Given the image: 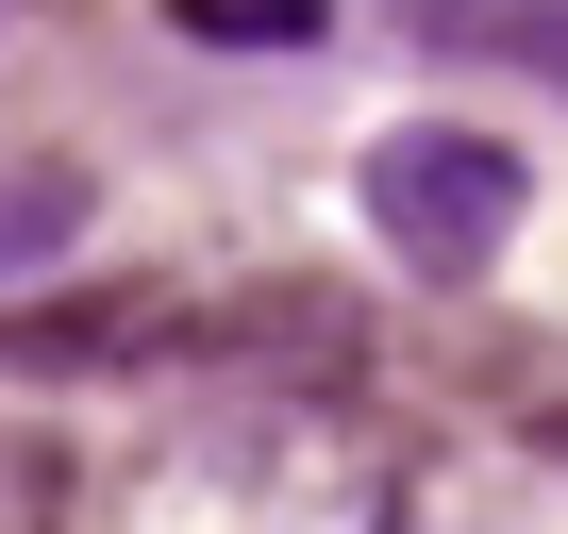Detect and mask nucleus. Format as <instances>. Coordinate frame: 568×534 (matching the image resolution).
Listing matches in <instances>:
<instances>
[{
	"label": "nucleus",
	"instance_id": "f257e3e1",
	"mask_svg": "<svg viewBox=\"0 0 568 534\" xmlns=\"http://www.w3.org/2000/svg\"><path fill=\"white\" fill-rule=\"evenodd\" d=\"M518 217H535V184H518L501 134H452V117H435V134H385V151H368V234H385L402 267H435V285L501 267Z\"/></svg>",
	"mask_w": 568,
	"mask_h": 534
},
{
	"label": "nucleus",
	"instance_id": "f03ea898",
	"mask_svg": "<svg viewBox=\"0 0 568 534\" xmlns=\"http://www.w3.org/2000/svg\"><path fill=\"white\" fill-rule=\"evenodd\" d=\"M68 234H84V167H51V151L0 167V285H18V267H51Z\"/></svg>",
	"mask_w": 568,
	"mask_h": 534
},
{
	"label": "nucleus",
	"instance_id": "7ed1b4c3",
	"mask_svg": "<svg viewBox=\"0 0 568 534\" xmlns=\"http://www.w3.org/2000/svg\"><path fill=\"white\" fill-rule=\"evenodd\" d=\"M435 34H468V51H501V68L568 84V0H435Z\"/></svg>",
	"mask_w": 568,
	"mask_h": 534
},
{
	"label": "nucleus",
	"instance_id": "20e7f679",
	"mask_svg": "<svg viewBox=\"0 0 568 534\" xmlns=\"http://www.w3.org/2000/svg\"><path fill=\"white\" fill-rule=\"evenodd\" d=\"M168 18H184L201 51H318L335 0H168Z\"/></svg>",
	"mask_w": 568,
	"mask_h": 534
}]
</instances>
